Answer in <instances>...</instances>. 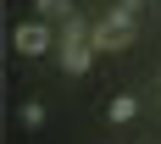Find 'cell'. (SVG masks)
<instances>
[{"mask_svg": "<svg viewBox=\"0 0 161 144\" xmlns=\"http://www.w3.org/2000/svg\"><path fill=\"white\" fill-rule=\"evenodd\" d=\"M133 111H139L133 94H111V100H106V116H111V122H133Z\"/></svg>", "mask_w": 161, "mask_h": 144, "instance_id": "5", "label": "cell"}, {"mask_svg": "<svg viewBox=\"0 0 161 144\" xmlns=\"http://www.w3.org/2000/svg\"><path fill=\"white\" fill-rule=\"evenodd\" d=\"M95 56H100L95 45H61V72H67V78H83Z\"/></svg>", "mask_w": 161, "mask_h": 144, "instance_id": "3", "label": "cell"}, {"mask_svg": "<svg viewBox=\"0 0 161 144\" xmlns=\"http://www.w3.org/2000/svg\"><path fill=\"white\" fill-rule=\"evenodd\" d=\"M17 122H22V128H39V122H45V105H39V100H22Z\"/></svg>", "mask_w": 161, "mask_h": 144, "instance_id": "6", "label": "cell"}, {"mask_svg": "<svg viewBox=\"0 0 161 144\" xmlns=\"http://www.w3.org/2000/svg\"><path fill=\"white\" fill-rule=\"evenodd\" d=\"M11 45H17V56H45L50 50V22H17Z\"/></svg>", "mask_w": 161, "mask_h": 144, "instance_id": "2", "label": "cell"}, {"mask_svg": "<svg viewBox=\"0 0 161 144\" xmlns=\"http://www.w3.org/2000/svg\"><path fill=\"white\" fill-rule=\"evenodd\" d=\"M117 6H122V11H139V0H117Z\"/></svg>", "mask_w": 161, "mask_h": 144, "instance_id": "7", "label": "cell"}, {"mask_svg": "<svg viewBox=\"0 0 161 144\" xmlns=\"http://www.w3.org/2000/svg\"><path fill=\"white\" fill-rule=\"evenodd\" d=\"M89 45H95V50H128L133 45V11L117 6L111 17H100L95 28H89Z\"/></svg>", "mask_w": 161, "mask_h": 144, "instance_id": "1", "label": "cell"}, {"mask_svg": "<svg viewBox=\"0 0 161 144\" xmlns=\"http://www.w3.org/2000/svg\"><path fill=\"white\" fill-rule=\"evenodd\" d=\"M33 11H39V22H72V0H33Z\"/></svg>", "mask_w": 161, "mask_h": 144, "instance_id": "4", "label": "cell"}]
</instances>
